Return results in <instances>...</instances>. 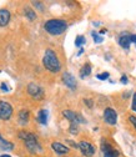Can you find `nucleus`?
Segmentation results:
<instances>
[{
	"instance_id": "0eeeda50",
	"label": "nucleus",
	"mask_w": 136,
	"mask_h": 157,
	"mask_svg": "<svg viewBox=\"0 0 136 157\" xmlns=\"http://www.w3.org/2000/svg\"><path fill=\"white\" fill-rule=\"evenodd\" d=\"M104 120L107 125L114 126V125H116V122H118V113H116V111L114 109L107 107L104 111Z\"/></svg>"
},
{
	"instance_id": "a878e982",
	"label": "nucleus",
	"mask_w": 136,
	"mask_h": 157,
	"mask_svg": "<svg viewBox=\"0 0 136 157\" xmlns=\"http://www.w3.org/2000/svg\"><path fill=\"white\" fill-rule=\"evenodd\" d=\"M84 102L87 104V107H92V101H91V100H87V99H86V100H84Z\"/></svg>"
},
{
	"instance_id": "2f4dec72",
	"label": "nucleus",
	"mask_w": 136,
	"mask_h": 157,
	"mask_svg": "<svg viewBox=\"0 0 136 157\" xmlns=\"http://www.w3.org/2000/svg\"><path fill=\"white\" fill-rule=\"evenodd\" d=\"M83 52H84V50H83V49H81V50H80V51H79V54H77V55H79V56H80V55H81V54H83Z\"/></svg>"
},
{
	"instance_id": "393cba45",
	"label": "nucleus",
	"mask_w": 136,
	"mask_h": 157,
	"mask_svg": "<svg viewBox=\"0 0 136 157\" xmlns=\"http://www.w3.org/2000/svg\"><path fill=\"white\" fill-rule=\"evenodd\" d=\"M127 81H129V80H127V76H126V75L121 76V78H120V82H121V84L125 85V84H127Z\"/></svg>"
},
{
	"instance_id": "20e7f679",
	"label": "nucleus",
	"mask_w": 136,
	"mask_h": 157,
	"mask_svg": "<svg viewBox=\"0 0 136 157\" xmlns=\"http://www.w3.org/2000/svg\"><path fill=\"white\" fill-rule=\"evenodd\" d=\"M63 115L65 119H68L71 124H76V125H79V124H85V119L80 115V113H77V112H74L71 110H64L63 111Z\"/></svg>"
},
{
	"instance_id": "a211bd4d",
	"label": "nucleus",
	"mask_w": 136,
	"mask_h": 157,
	"mask_svg": "<svg viewBox=\"0 0 136 157\" xmlns=\"http://www.w3.org/2000/svg\"><path fill=\"white\" fill-rule=\"evenodd\" d=\"M24 13H25V15H26V17L29 19V20H35V19H36V14H35V11H33L30 8H25Z\"/></svg>"
},
{
	"instance_id": "4468645a",
	"label": "nucleus",
	"mask_w": 136,
	"mask_h": 157,
	"mask_svg": "<svg viewBox=\"0 0 136 157\" xmlns=\"http://www.w3.org/2000/svg\"><path fill=\"white\" fill-rule=\"evenodd\" d=\"M29 111L28 110H21L19 112V124L20 125H26L29 121Z\"/></svg>"
},
{
	"instance_id": "cd10ccee",
	"label": "nucleus",
	"mask_w": 136,
	"mask_h": 157,
	"mask_svg": "<svg viewBox=\"0 0 136 157\" xmlns=\"http://www.w3.org/2000/svg\"><path fill=\"white\" fill-rule=\"evenodd\" d=\"M33 4H34V5H36L39 9H41V10H43V4H41V3H33Z\"/></svg>"
},
{
	"instance_id": "f3484780",
	"label": "nucleus",
	"mask_w": 136,
	"mask_h": 157,
	"mask_svg": "<svg viewBox=\"0 0 136 157\" xmlns=\"http://www.w3.org/2000/svg\"><path fill=\"white\" fill-rule=\"evenodd\" d=\"M91 74V65L90 64H85L83 67H81V70H80V77H86V76H89Z\"/></svg>"
},
{
	"instance_id": "bb28decb",
	"label": "nucleus",
	"mask_w": 136,
	"mask_h": 157,
	"mask_svg": "<svg viewBox=\"0 0 136 157\" xmlns=\"http://www.w3.org/2000/svg\"><path fill=\"white\" fill-rule=\"evenodd\" d=\"M130 40H131V43H135V44H136V35H132V34H131Z\"/></svg>"
},
{
	"instance_id": "f257e3e1",
	"label": "nucleus",
	"mask_w": 136,
	"mask_h": 157,
	"mask_svg": "<svg viewBox=\"0 0 136 157\" xmlns=\"http://www.w3.org/2000/svg\"><path fill=\"white\" fill-rule=\"evenodd\" d=\"M43 65L50 72H59L60 69H61L59 59H57L55 51H52L51 49L45 50V54H44V57H43Z\"/></svg>"
},
{
	"instance_id": "2eb2a0df",
	"label": "nucleus",
	"mask_w": 136,
	"mask_h": 157,
	"mask_svg": "<svg viewBox=\"0 0 136 157\" xmlns=\"http://www.w3.org/2000/svg\"><path fill=\"white\" fill-rule=\"evenodd\" d=\"M0 148H2V150H5V151H10V150L14 148V145H13L11 142L6 141L4 137L0 135Z\"/></svg>"
},
{
	"instance_id": "7c9ffc66",
	"label": "nucleus",
	"mask_w": 136,
	"mask_h": 157,
	"mask_svg": "<svg viewBox=\"0 0 136 157\" xmlns=\"http://www.w3.org/2000/svg\"><path fill=\"white\" fill-rule=\"evenodd\" d=\"M0 157H11V156H9V155H0Z\"/></svg>"
},
{
	"instance_id": "39448f33",
	"label": "nucleus",
	"mask_w": 136,
	"mask_h": 157,
	"mask_svg": "<svg viewBox=\"0 0 136 157\" xmlns=\"http://www.w3.org/2000/svg\"><path fill=\"white\" fill-rule=\"evenodd\" d=\"M28 94L33 97V99L35 100H41L43 97H44V90L41 86H39L37 84H29L28 85Z\"/></svg>"
},
{
	"instance_id": "9d476101",
	"label": "nucleus",
	"mask_w": 136,
	"mask_h": 157,
	"mask_svg": "<svg viewBox=\"0 0 136 157\" xmlns=\"http://www.w3.org/2000/svg\"><path fill=\"white\" fill-rule=\"evenodd\" d=\"M63 82L66 85V87H69L71 90L76 89V80L70 72H64L63 74Z\"/></svg>"
},
{
	"instance_id": "6e6552de",
	"label": "nucleus",
	"mask_w": 136,
	"mask_h": 157,
	"mask_svg": "<svg viewBox=\"0 0 136 157\" xmlns=\"http://www.w3.org/2000/svg\"><path fill=\"white\" fill-rule=\"evenodd\" d=\"M77 148H80L81 153L84 156H86V157H91V156L95 155V147L90 142H87V141L79 142V145H77Z\"/></svg>"
},
{
	"instance_id": "aec40b11",
	"label": "nucleus",
	"mask_w": 136,
	"mask_h": 157,
	"mask_svg": "<svg viewBox=\"0 0 136 157\" xmlns=\"http://www.w3.org/2000/svg\"><path fill=\"white\" fill-rule=\"evenodd\" d=\"M91 35H92V37H94V40H95V43H96V44H100V43H103L104 39H103L101 36H99V34H96L95 31H92V33H91Z\"/></svg>"
},
{
	"instance_id": "dca6fc26",
	"label": "nucleus",
	"mask_w": 136,
	"mask_h": 157,
	"mask_svg": "<svg viewBox=\"0 0 136 157\" xmlns=\"http://www.w3.org/2000/svg\"><path fill=\"white\" fill-rule=\"evenodd\" d=\"M37 121L41 125H46L48 124V111L46 110H40L37 113Z\"/></svg>"
},
{
	"instance_id": "412c9836",
	"label": "nucleus",
	"mask_w": 136,
	"mask_h": 157,
	"mask_svg": "<svg viewBox=\"0 0 136 157\" xmlns=\"http://www.w3.org/2000/svg\"><path fill=\"white\" fill-rule=\"evenodd\" d=\"M79 125H76V124H71L70 125V128H69V131L72 133V135H76L77 132H79V127H77Z\"/></svg>"
},
{
	"instance_id": "4be33fe9",
	"label": "nucleus",
	"mask_w": 136,
	"mask_h": 157,
	"mask_svg": "<svg viewBox=\"0 0 136 157\" xmlns=\"http://www.w3.org/2000/svg\"><path fill=\"white\" fill-rule=\"evenodd\" d=\"M109 76H110L109 72H103V74H99L98 75V78H99V80H107Z\"/></svg>"
},
{
	"instance_id": "1a4fd4ad",
	"label": "nucleus",
	"mask_w": 136,
	"mask_h": 157,
	"mask_svg": "<svg viewBox=\"0 0 136 157\" xmlns=\"http://www.w3.org/2000/svg\"><path fill=\"white\" fill-rule=\"evenodd\" d=\"M101 151L104 153V157H119V152L115 148H112L111 145H109L106 142H104L101 145Z\"/></svg>"
},
{
	"instance_id": "6ab92c4d",
	"label": "nucleus",
	"mask_w": 136,
	"mask_h": 157,
	"mask_svg": "<svg viewBox=\"0 0 136 157\" xmlns=\"http://www.w3.org/2000/svg\"><path fill=\"white\" fill-rule=\"evenodd\" d=\"M85 41H86V40H85V37H84L83 35H79V36L76 37V40H75V45L80 48L81 45H84V44H85Z\"/></svg>"
},
{
	"instance_id": "f8f14e48",
	"label": "nucleus",
	"mask_w": 136,
	"mask_h": 157,
	"mask_svg": "<svg viewBox=\"0 0 136 157\" xmlns=\"http://www.w3.org/2000/svg\"><path fill=\"white\" fill-rule=\"evenodd\" d=\"M10 21V11L6 9L0 10V26H6Z\"/></svg>"
},
{
	"instance_id": "7ed1b4c3",
	"label": "nucleus",
	"mask_w": 136,
	"mask_h": 157,
	"mask_svg": "<svg viewBox=\"0 0 136 157\" xmlns=\"http://www.w3.org/2000/svg\"><path fill=\"white\" fill-rule=\"evenodd\" d=\"M19 139H21L25 141V146L26 148L31 152V153H37L41 151V146L39 145L36 136L31 132H19Z\"/></svg>"
},
{
	"instance_id": "9b49d317",
	"label": "nucleus",
	"mask_w": 136,
	"mask_h": 157,
	"mask_svg": "<svg viewBox=\"0 0 136 157\" xmlns=\"http://www.w3.org/2000/svg\"><path fill=\"white\" fill-rule=\"evenodd\" d=\"M130 36L131 34L129 33H122L119 37V45L124 49H129L130 48V44H131V40H130Z\"/></svg>"
},
{
	"instance_id": "ddd939ff",
	"label": "nucleus",
	"mask_w": 136,
	"mask_h": 157,
	"mask_svg": "<svg viewBox=\"0 0 136 157\" xmlns=\"http://www.w3.org/2000/svg\"><path fill=\"white\" fill-rule=\"evenodd\" d=\"M51 147H52V150H54L57 155H65V153L69 152V148H68L65 145L60 144V142H52V144H51Z\"/></svg>"
},
{
	"instance_id": "423d86ee",
	"label": "nucleus",
	"mask_w": 136,
	"mask_h": 157,
	"mask_svg": "<svg viewBox=\"0 0 136 157\" xmlns=\"http://www.w3.org/2000/svg\"><path fill=\"white\" fill-rule=\"evenodd\" d=\"M13 115V107L6 101H0V120H9Z\"/></svg>"
},
{
	"instance_id": "5701e85b",
	"label": "nucleus",
	"mask_w": 136,
	"mask_h": 157,
	"mask_svg": "<svg viewBox=\"0 0 136 157\" xmlns=\"http://www.w3.org/2000/svg\"><path fill=\"white\" fill-rule=\"evenodd\" d=\"M129 121L131 122V125L135 127V130H136V116H130L129 117Z\"/></svg>"
},
{
	"instance_id": "f03ea898",
	"label": "nucleus",
	"mask_w": 136,
	"mask_h": 157,
	"mask_svg": "<svg viewBox=\"0 0 136 157\" xmlns=\"http://www.w3.org/2000/svg\"><path fill=\"white\" fill-rule=\"evenodd\" d=\"M44 29L50 35L57 36V35H61L68 29V23L65 20H61V19H51V20H48L45 23Z\"/></svg>"
},
{
	"instance_id": "c756f323",
	"label": "nucleus",
	"mask_w": 136,
	"mask_h": 157,
	"mask_svg": "<svg viewBox=\"0 0 136 157\" xmlns=\"http://www.w3.org/2000/svg\"><path fill=\"white\" fill-rule=\"evenodd\" d=\"M106 31H107V30H106V29H103V30H101V31H100V34H105V33H106Z\"/></svg>"
},
{
	"instance_id": "b1692460",
	"label": "nucleus",
	"mask_w": 136,
	"mask_h": 157,
	"mask_svg": "<svg viewBox=\"0 0 136 157\" xmlns=\"http://www.w3.org/2000/svg\"><path fill=\"white\" fill-rule=\"evenodd\" d=\"M132 110L136 112V92L134 94V97H132Z\"/></svg>"
},
{
	"instance_id": "c85d7f7f",
	"label": "nucleus",
	"mask_w": 136,
	"mask_h": 157,
	"mask_svg": "<svg viewBox=\"0 0 136 157\" xmlns=\"http://www.w3.org/2000/svg\"><path fill=\"white\" fill-rule=\"evenodd\" d=\"M2 90L3 91H9V89H8V86L5 84H2Z\"/></svg>"
}]
</instances>
